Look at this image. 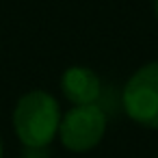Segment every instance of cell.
<instances>
[{
  "label": "cell",
  "instance_id": "cell-3",
  "mask_svg": "<svg viewBox=\"0 0 158 158\" xmlns=\"http://www.w3.org/2000/svg\"><path fill=\"white\" fill-rule=\"evenodd\" d=\"M106 132V115L98 104L72 106L59 126V139L69 152H89L93 149Z\"/></svg>",
  "mask_w": 158,
  "mask_h": 158
},
{
  "label": "cell",
  "instance_id": "cell-2",
  "mask_svg": "<svg viewBox=\"0 0 158 158\" xmlns=\"http://www.w3.org/2000/svg\"><path fill=\"white\" fill-rule=\"evenodd\" d=\"M123 110L145 128H158V61L136 69L123 87Z\"/></svg>",
  "mask_w": 158,
  "mask_h": 158
},
{
  "label": "cell",
  "instance_id": "cell-5",
  "mask_svg": "<svg viewBox=\"0 0 158 158\" xmlns=\"http://www.w3.org/2000/svg\"><path fill=\"white\" fill-rule=\"evenodd\" d=\"M2 152H5V147H2V139H0V158H2Z\"/></svg>",
  "mask_w": 158,
  "mask_h": 158
},
{
  "label": "cell",
  "instance_id": "cell-6",
  "mask_svg": "<svg viewBox=\"0 0 158 158\" xmlns=\"http://www.w3.org/2000/svg\"><path fill=\"white\" fill-rule=\"evenodd\" d=\"M154 7H156V18H158V0H154Z\"/></svg>",
  "mask_w": 158,
  "mask_h": 158
},
{
  "label": "cell",
  "instance_id": "cell-1",
  "mask_svg": "<svg viewBox=\"0 0 158 158\" xmlns=\"http://www.w3.org/2000/svg\"><path fill=\"white\" fill-rule=\"evenodd\" d=\"M61 117L56 98L44 89H33L24 93L13 108L15 136L28 149H44L59 134Z\"/></svg>",
  "mask_w": 158,
  "mask_h": 158
},
{
  "label": "cell",
  "instance_id": "cell-4",
  "mask_svg": "<svg viewBox=\"0 0 158 158\" xmlns=\"http://www.w3.org/2000/svg\"><path fill=\"white\" fill-rule=\"evenodd\" d=\"M61 91L74 106L98 104L100 93H102V82L93 69L82 67V65H74V67H67L63 72Z\"/></svg>",
  "mask_w": 158,
  "mask_h": 158
}]
</instances>
